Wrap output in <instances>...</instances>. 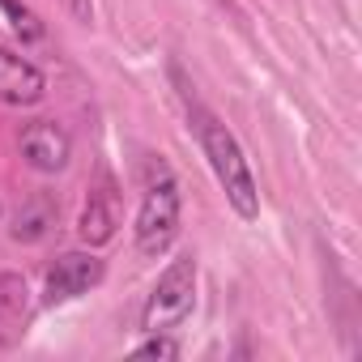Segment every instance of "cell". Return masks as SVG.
I'll return each instance as SVG.
<instances>
[{
  "label": "cell",
  "mask_w": 362,
  "mask_h": 362,
  "mask_svg": "<svg viewBox=\"0 0 362 362\" xmlns=\"http://www.w3.org/2000/svg\"><path fill=\"white\" fill-rule=\"evenodd\" d=\"M170 81L179 90V98H184V111H188V128L209 162V170L218 175V184L226 192V205L243 218V222H256L260 218V184H256V175H252V162L239 145V136L192 94V81L184 77V69L170 64Z\"/></svg>",
  "instance_id": "obj_1"
},
{
  "label": "cell",
  "mask_w": 362,
  "mask_h": 362,
  "mask_svg": "<svg viewBox=\"0 0 362 362\" xmlns=\"http://www.w3.org/2000/svg\"><path fill=\"white\" fill-rule=\"evenodd\" d=\"M179 214H184V201H179V179L166 166V158L149 153L145 158V192H141V209H136V252L145 260H158L170 252L175 235H179Z\"/></svg>",
  "instance_id": "obj_2"
},
{
  "label": "cell",
  "mask_w": 362,
  "mask_h": 362,
  "mask_svg": "<svg viewBox=\"0 0 362 362\" xmlns=\"http://www.w3.org/2000/svg\"><path fill=\"white\" fill-rule=\"evenodd\" d=\"M192 307H197V256L188 252V256H175L158 273V281L145 298V311H141V328L170 332L192 315Z\"/></svg>",
  "instance_id": "obj_3"
},
{
  "label": "cell",
  "mask_w": 362,
  "mask_h": 362,
  "mask_svg": "<svg viewBox=\"0 0 362 362\" xmlns=\"http://www.w3.org/2000/svg\"><path fill=\"white\" fill-rule=\"evenodd\" d=\"M98 281H103V260H98L94 252H64V256H56V264L47 269L43 303H47V307L73 303V298L90 294Z\"/></svg>",
  "instance_id": "obj_4"
},
{
  "label": "cell",
  "mask_w": 362,
  "mask_h": 362,
  "mask_svg": "<svg viewBox=\"0 0 362 362\" xmlns=\"http://www.w3.org/2000/svg\"><path fill=\"white\" fill-rule=\"evenodd\" d=\"M18 153L26 158L30 170L56 175V170H64L69 158H73V136H69L56 119H30V124L18 132Z\"/></svg>",
  "instance_id": "obj_5"
},
{
  "label": "cell",
  "mask_w": 362,
  "mask_h": 362,
  "mask_svg": "<svg viewBox=\"0 0 362 362\" xmlns=\"http://www.w3.org/2000/svg\"><path fill=\"white\" fill-rule=\"evenodd\" d=\"M47 94V77L35 60L0 47V103L5 107H39Z\"/></svg>",
  "instance_id": "obj_6"
},
{
  "label": "cell",
  "mask_w": 362,
  "mask_h": 362,
  "mask_svg": "<svg viewBox=\"0 0 362 362\" xmlns=\"http://www.w3.org/2000/svg\"><path fill=\"white\" fill-rule=\"evenodd\" d=\"M115 226H119V205H115V184L103 175L98 179V188L86 197V205H81V218H77V235H81V243H90V247H103V243H111L115 239Z\"/></svg>",
  "instance_id": "obj_7"
},
{
  "label": "cell",
  "mask_w": 362,
  "mask_h": 362,
  "mask_svg": "<svg viewBox=\"0 0 362 362\" xmlns=\"http://www.w3.org/2000/svg\"><path fill=\"white\" fill-rule=\"evenodd\" d=\"M52 226H56V205H52V197H35V201L22 205V214H18V222H13V239H18V243H39Z\"/></svg>",
  "instance_id": "obj_8"
},
{
  "label": "cell",
  "mask_w": 362,
  "mask_h": 362,
  "mask_svg": "<svg viewBox=\"0 0 362 362\" xmlns=\"http://www.w3.org/2000/svg\"><path fill=\"white\" fill-rule=\"evenodd\" d=\"M0 35H9L18 43H39L43 39V22L22 5V0H0Z\"/></svg>",
  "instance_id": "obj_9"
},
{
  "label": "cell",
  "mask_w": 362,
  "mask_h": 362,
  "mask_svg": "<svg viewBox=\"0 0 362 362\" xmlns=\"http://www.w3.org/2000/svg\"><path fill=\"white\" fill-rule=\"evenodd\" d=\"M30 311V290L18 273H0V320H22Z\"/></svg>",
  "instance_id": "obj_10"
},
{
  "label": "cell",
  "mask_w": 362,
  "mask_h": 362,
  "mask_svg": "<svg viewBox=\"0 0 362 362\" xmlns=\"http://www.w3.org/2000/svg\"><path fill=\"white\" fill-rule=\"evenodd\" d=\"M132 354L136 358H179V341H170L166 332H149V341H141Z\"/></svg>",
  "instance_id": "obj_11"
},
{
  "label": "cell",
  "mask_w": 362,
  "mask_h": 362,
  "mask_svg": "<svg viewBox=\"0 0 362 362\" xmlns=\"http://www.w3.org/2000/svg\"><path fill=\"white\" fill-rule=\"evenodd\" d=\"M0 214H5V205H0Z\"/></svg>",
  "instance_id": "obj_12"
}]
</instances>
